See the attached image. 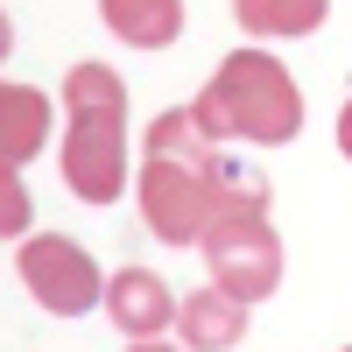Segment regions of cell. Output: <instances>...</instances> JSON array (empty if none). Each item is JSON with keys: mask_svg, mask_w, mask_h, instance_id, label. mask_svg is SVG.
Listing matches in <instances>:
<instances>
[{"mask_svg": "<svg viewBox=\"0 0 352 352\" xmlns=\"http://www.w3.org/2000/svg\"><path fill=\"white\" fill-rule=\"evenodd\" d=\"M64 184L85 204H113L127 190V127H120V78L99 64L71 71V141H64Z\"/></svg>", "mask_w": 352, "mask_h": 352, "instance_id": "obj_1", "label": "cell"}, {"mask_svg": "<svg viewBox=\"0 0 352 352\" xmlns=\"http://www.w3.org/2000/svg\"><path fill=\"white\" fill-rule=\"evenodd\" d=\"M197 120L212 127V141L219 134H247V141H261V148H275V141H296L303 99H296V85H289V71L275 64V56L240 50V56H226L219 85L197 99Z\"/></svg>", "mask_w": 352, "mask_h": 352, "instance_id": "obj_2", "label": "cell"}, {"mask_svg": "<svg viewBox=\"0 0 352 352\" xmlns=\"http://www.w3.org/2000/svg\"><path fill=\"white\" fill-rule=\"evenodd\" d=\"M141 212H148L155 240L190 247V240H204V232L226 219V197H219V184H212V169L148 155V162H141Z\"/></svg>", "mask_w": 352, "mask_h": 352, "instance_id": "obj_3", "label": "cell"}, {"mask_svg": "<svg viewBox=\"0 0 352 352\" xmlns=\"http://www.w3.org/2000/svg\"><path fill=\"white\" fill-rule=\"evenodd\" d=\"M204 261H212L219 289H232L240 303H261L282 282V247L261 212H226L212 232H204Z\"/></svg>", "mask_w": 352, "mask_h": 352, "instance_id": "obj_4", "label": "cell"}, {"mask_svg": "<svg viewBox=\"0 0 352 352\" xmlns=\"http://www.w3.org/2000/svg\"><path fill=\"white\" fill-rule=\"evenodd\" d=\"M21 282H28V296H36L50 317H85L92 303H106V282L92 268V254L78 240H56V232L21 247Z\"/></svg>", "mask_w": 352, "mask_h": 352, "instance_id": "obj_5", "label": "cell"}, {"mask_svg": "<svg viewBox=\"0 0 352 352\" xmlns=\"http://www.w3.org/2000/svg\"><path fill=\"white\" fill-rule=\"evenodd\" d=\"M106 310H113V324H120L127 338H155L169 317H176L169 282L148 275V268H120V275H113V282H106Z\"/></svg>", "mask_w": 352, "mask_h": 352, "instance_id": "obj_6", "label": "cell"}, {"mask_svg": "<svg viewBox=\"0 0 352 352\" xmlns=\"http://www.w3.org/2000/svg\"><path fill=\"white\" fill-rule=\"evenodd\" d=\"M176 331H184V345H197V352H232L247 338V303L232 296V289H197V296L176 310Z\"/></svg>", "mask_w": 352, "mask_h": 352, "instance_id": "obj_7", "label": "cell"}, {"mask_svg": "<svg viewBox=\"0 0 352 352\" xmlns=\"http://www.w3.org/2000/svg\"><path fill=\"white\" fill-rule=\"evenodd\" d=\"M106 8V28L134 50H169L184 36V0H99Z\"/></svg>", "mask_w": 352, "mask_h": 352, "instance_id": "obj_8", "label": "cell"}, {"mask_svg": "<svg viewBox=\"0 0 352 352\" xmlns=\"http://www.w3.org/2000/svg\"><path fill=\"white\" fill-rule=\"evenodd\" d=\"M43 127H50V99L28 92V85H8L0 92V155H8V169H21L43 148Z\"/></svg>", "mask_w": 352, "mask_h": 352, "instance_id": "obj_9", "label": "cell"}, {"mask_svg": "<svg viewBox=\"0 0 352 352\" xmlns=\"http://www.w3.org/2000/svg\"><path fill=\"white\" fill-rule=\"evenodd\" d=\"M148 155H162V162H197V169H212V127L197 120V106H176V113H162V120L148 127Z\"/></svg>", "mask_w": 352, "mask_h": 352, "instance_id": "obj_10", "label": "cell"}, {"mask_svg": "<svg viewBox=\"0 0 352 352\" xmlns=\"http://www.w3.org/2000/svg\"><path fill=\"white\" fill-rule=\"evenodd\" d=\"M324 8L331 0H232V14L254 36H310V28H324Z\"/></svg>", "mask_w": 352, "mask_h": 352, "instance_id": "obj_11", "label": "cell"}, {"mask_svg": "<svg viewBox=\"0 0 352 352\" xmlns=\"http://www.w3.org/2000/svg\"><path fill=\"white\" fill-rule=\"evenodd\" d=\"M21 226H28V190L8 176V232H21Z\"/></svg>", "mask_w": 352, "mask_h": 352, "instance_id": "obj_12", "label": "cell"}, {"mask_svg": "<svg viewBox=\"0 0 352 352\" xmlns=\"http://www.w3.org/2000/svg\"><path fill=\"white\" fill-rule=\"evenodd\" d=\"M338 148H345V162H352V99H345V113H338Z\"/></svg>", "mask_w": 352, "mask_h": 352, "instance_id": "obj_13", "label": "cell"}, {"mask_svg": "<svg viewBox=\"0 0 352 352\" xmlns=\"http://www.w3.org/2000/svg\"><path fill=\"white\" fill-rule=\"evenodd\" d=\"M127 352H176V345H155V338H134Z\"/></svg>", "mask_w": 352, "mask_h": 352, "instance_id": "obj_14", "label": "cell"}]
</instances>
